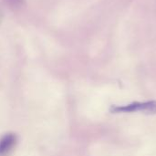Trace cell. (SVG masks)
<instances>
[{
    "label": "cell",
    "mask_w": 156,
    "mask_h": 156,
    "mask_svg": "<svg viewBox=\"0 0 156 156\" xmlns=\"http://www.w3.org/2000/svg\"><path fill=\"white\" fill-rule=\"evenodd\" d=\"M112 113H128V112H144L147 114L156 113V101L144 102L135 101L123 106H112L111 108Z\"/></svg>",
    "instance_id": "1"
},
{
    "label": "cell",
    "mask_w": 156,
    "mask_h": 156,
    "mask_svg": "<svg viewBox=\"0 0 156 156\" xmlns=\"http://www.w3.org/2000/svg\"><path fill=\"white\" fill-rule=\"evenodd\" d=\"M16 144V136L14 133H7L0 139V156H6Z\"/></svg>",
    "instance_id": "2"
},
{
    "label": "cell",
    "mask_w": 156,
    "mask_h": 156,
    "mask_svg": "<svg viewBox=\"0 0 156 156\" xmlns=\"http://www.w3.org/2000/svg\"><path fill=\"white\" fill-rule=\"evenodd\" d=\"M0 21H1V16H0Z\"/></svg>",
    "instance_id": "3"
}]
</instances>
